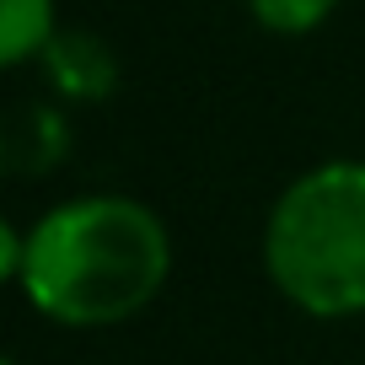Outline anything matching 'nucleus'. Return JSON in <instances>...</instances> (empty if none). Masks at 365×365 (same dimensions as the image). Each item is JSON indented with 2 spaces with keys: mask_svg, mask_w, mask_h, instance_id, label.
Wrapping results in <instances>:
<instances>
[{
  "mask_svg": "<svg viewBox=\"0 0 365 365\" xmlns=\"http://www.w3.org/2000/svg\"><path fill=\"white\" fill-rule=\"evenodd\" d=\"M172 269L167 226L145 205L91 194L48 210L27 231L16 285L65 328H113L161 296Z\"/></svg>",
  "mask_w": 365,
  "mask_h": 365,
  "instance_id": "obj_1",
  "label": "nucleus"
},
{
  "mask_svg": "<svg viewBox=\"0 0 365 365\" xmlns=\"http://www.w3.org/2000/svg\"><path fill=\"white\" fill-rule=\"evenodd\" d=\"M6 365H22V360H6Z\"/></svg>",
  "mask_w": 365,
  "mask_h": 365,
  "instance_id": "obj_6",
  "label": "nucleus"
},
{
  "mask_svg": "<svg viewBox=\"0 0 365 365\" xmlns=\"http://www.w3.org/2000/svg\"><path fill=\"white\" fill-rule=\"evenodd\" d=\"M54 38V0H0V59L22 65Z\"/></svg>",
  "mask_w": 365,
  "mask_h": 365,
  "instance_id": "obj_4",
  "label": "nucleus"
},
{
  "mask_svg": "<svg viewBox=\"0 0 365 365\" xmlns=\"http://www.w3.org/2000/svg\"><path fill=\"white\" fill-rule=\"evenodd\" d=\"M247 6H252V16H258L269 33L290 38V33H312L339 0H247Z\"/></svg>",
  "mask_w": 365,
  "mask_h": 365,
  "instance_id": "obj_5",
  "label": "nucleus"
},
{
  "mask_svg": "<svg viewBox=\"0 0 365 365\" xmlns=\"http://www.w3.org/2000/svg\"><path fill=\"white\" fill-rule=\"evenodd\" d=\"M43 65H48V81H54L65 97H86V103H97V97H108L118 81V65L113 54H108L97 38L86 33H59L43 43Z\"/></svg>",
  "mask_w": 365,
  "mask_h": 365,
  "instance_id": "obj_3",
  "label": "nucleus"
},
{
  "mask_svg": "<svg viewBox=\"0 0 365 365\" xmlns=\"http://www.w3.org/2000/svg\"><path fill=\"white\" fill-rule=\"evenodd\" d=\"M263 263L312 317L365 312V161H328L290 182L263 231Z\"/></svg>",
  "mask_w": 365,
  "mask_h": 365,
  "instance_id": "obj_2",
  "label": "nucleus"
}]
</instances>
